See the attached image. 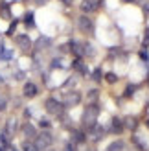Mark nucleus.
<instances>
[{"mask_svg": "<svg viewBox=\"0 0 149 151\" xmlns=\"http://www.w3.org/2000/svg\"><path fill=\"white\" fill-rule=\"evenodd\" d=\"M98 116H100L98 105H88L83 112V116H81V124L85 125V129H90V127L98 122Z\"/></svg>", "mask_w": 149, "mask_h": 151, "instance_id": "nucleus-1", "label": "nucleus"}, {"mask_svg": "<svg viewBox=\"0 0 149 151\" xmlns=\"http://www.w3.org/2000/svg\"><path fill=\"white\" fill-rule=\"evenodd\" d=\"M52 142H54V137H52L48 131H42V133H39L35 137V146L39 147V151L41 149H48L52 146Z\"/></svg>", "mask_w": 149, "mask_h": 151, "instance_id": "nucleus-2", "label": "nucleus"}, {"mask_svg": "<svg viewBox=\"0 0 149 151\" xmlns=\"http://www.w3.org/2000/svg\"><path fill=\"white\" fill-rule=\"evenodd\" d=\"M63 109H64V105H63L61 101L54 100V98H50V100H46V111L50 112V114L61 116V114H63Z\"/></svg>", "mask_w": 149, "mask_h": 151, "instance_id": "nucleus-3", "label": "nucleus"}, {"mask_svg": "<svg viewBox=\"0 0 149 151\" xmlns=\"http://www.w3.org/2000/svg\"><path fill=\"white\" fill-rule=\"evenodd\" d=\"M100 4H101V0H83V2H81V11L83 13H92V11H96L100 7Z\"/></svg>", "mask_w": 149, "mask_h": 151, "instance_id": "nucleus-4", "label": "nucleus"}, {"mask_svg": "<svg viewBox=\"0 0 149 151\" xmlns=\"http://www.w3.org/2000/svg\"><path fill=\"white\" fill-rule=\"evenodd\" d=\"M77 26H79L81 32H85V33H92V29H94L92 20L88 19V17H79L77 19Z\"/></svg>", "mask_w": 149, "mask_h": 151, "instance_id": "nucleus-5", "label": "nucleus"}, {"mask_svg": "<svg viewBox=\"0 0 149 151\" xmlns=\"http://www.w3.org/2000/svg\"><path fill=\"white\" fill-rule=\"evenodd\" d=\"M79 101H81L79 92H68L64 96V103L63 105H66V107H74V105H77Z\"/></svg>", "mask_w": 149, "mask_h": 151, "instance_id": "nucleus-6", "label": "nucleus"}, {"mask_svg": "<svg viewBox=\"0 0 149 151\" xmlns=\"http://www.w3.org/2000/svg\"><path fill=\"white\" fill-rule=\"evenodd\" d=\"M110 131H112L114 134H120V133H123V122L118 116H114V118H110Z\"/></svg>", "mask_w": 149, "mask_h": 151, "instance_id": "nucleus-7", "label": "nucleus"}, {"mask_svg": "<svg viewBox=\"0 0 149 151\" xmlns=\"http://www.w3.org/2000/svg\"><path fill=\"white\" fill-rule=\"evenodd\" d=\"M88 133H90V137L94 138V140H98V138H101L103 137V133H105V129L100 125V124H94L90 129H88Z\"/></svg>", "mask_w": 149, "mask_h": 151, "instance_id": "nucleus-8", "label": "nucleus"}, {"mask_svg": "<svg viewBox=\"0 0 149 151\" xmlns=\"http://www.w3.org/2000/svg\"><path fill=\"white\" fill-rule=\"evenodd\" d=\"M22 92H24V96L26 98H33V96H37V85L35 83H24V90H22Z\"/></svg>", "mask_w": 149, "mask_h": 151, "instance_id": "nucleus-9", "label": "nucleus"}, {"mask_svg": "<svg viewBox=\"0 0 149 151\" xmlns=\"http://www.w3.org/2000/svg\"><path fill=\"white\" fill-rule=\"evenodd\" d=\"M15 41H17V44L22 50H28L29 46H32V41H29L28 35H17V39H15Z\"/></svg>", "mask_w": 149, "mask_h": 151, "instance_id": "nucleus-10", "label": "nucleus"}, {"mask_svg": "<svg viewBox=\"0 0 149 151\" xmlns=\"http://www.w3.org/2000/svg\"><path fill=\"white\" fill-rule=\"evenodd\" d=\"M68 50H70L76 57H81V55H83V44H81V42H70V44H68Z\"/></svg>", "mask_w": 149, "mask_h": 151, "instance_id": "nucleus-11", "label": "nucleus"}, {"mask_svg": "<svg viewBox=\"0 0 149 151\" xmlns=\"http://www.w3.org/2000/svg\"><path fill=\"white\" fill-rule=\"evenodd\" d=\"M22 133H24L28 138H35L37 137V131H35V127L32 124H24V125H22Z\"/></svg>", "mask_w": 149, "mask_h": 151, "instance_id": "nucleus-12", "label": "nucleus"}, {"mask_svg": "<svg viewBox=\"0 0 149 151\" xmlns=\"http://www.w3.org/2000/svg\"><path fill=\"white\" fill-rule=\"evenodd\" d=\"M15 127H17L15 118H9V120H7V124H6V131H4V134H6V137H11V134H15Z\"/></svg>", "mask_w": 149, "mask_h": 151, "instance_id": "nucleus-13", "label": "nucleus"}, {"mask_svg": "<svg viewBox=\"0 0 149 151\" xmlns=\"http://www.w3.org/2000/svg\"><path fill=\"white\" fill-rule=\"evenodd\" d=\"M72 66L76 68L79 74H87V66H85V63H83V59L81 57H76V61L72 63Z\"/></svg>", "mask_w": 149, "mask_h": 151, "instance_id": "nucleus-14", "label": "nucleus"}, {"mask_svg": "<svg viewBox=\"0 0 149 151\" xmlns=\"http://www.w3.org/2000/svg\"><path fill=\"white\" fill-rule=\"evenodd\" d=\"M107 151H123V142L122 140H114L112 144H109Z\"/></svg>", "mask_w": 149, "mask_h": 151, "instance_id": "nucleus-15", "label": "nucleus"}, {"mask_svg": "<svg viewBox=\"0 0 149 151\" xmlns=\"http://www.w3.org/2000/svg\"><path fill=\"white\" fill-rule=\"evenodd\" d=\"M22 151H39V147L35 146V142L26 140V142H22Z\"/></svg>", "mask_w": 149, "mask_h": 151, "instance_id": "nucleus-16", "label": "nucleus"}, {"mask_svg": "<svg viewBox=\"0 0 149 151\" xmlns=\"http://www.w3.org/2000/svg\"><path fill=\"white\" fill-rule=\"evenodd\" d=\"M123 127H127V129H135V127H136V118L127 116V118H125V122H123Z\"/></svg>", "mask_w": 149, "mask_h": 151, "instance_id": "nucleus-17", "label": "nucleus"}, {"mask_svg": "<svg viewBox=\"0 0 149 151\" xmlns=\"http://www.w3.org/2000/svg\"><path fill=\"white\" fill-rule=\"evenodd\" d=\"M74 142H76V144H83V142H85V133L76 131V133H74Z\"/></svg>", "mask_w": 149, "mask_h": 151, "instance_id": "nucleus-18", "label": "nucleus"}, {"mask_svg": "<svg viewBox=\"0 0 149 151\" xmlns=\"http://www.w3.org/2000/svg\"><path fill=\"white\" fill-rule=\"evenodd\" d=\"M9 149V144H7V137L6 134H2L0 137V151H7Z\"/></svg>", "mask_w": 149, "mask_h": 151, "instance_id": "nucleus-19", "label": "nucleus"}, {"mask_svg": "<svg viewBox=\"0 0 149 151\" xmlns=\"http://www.w3.org/2000/svg\"><path fill=\"white\" fill-rule=\"evenodd\" d=\"M11 57H13V52L11 50L0 48V59H11Z\"/></svg>", "mask_w": 149, "mask_h": 151, "instance_id": "nucleus-20", "label": "nucleus"}, {"mask_svg": "<svg viewBox=\"0 0 149 151\" xmlns=\"http://www.w3.org/2000/svg\"><path fill=\"white\" fill-rule=\"evenodd\" d=\"M24 22H26V26H28V28H32V26L35 24V22H33V13H26Z\"/></svg>", "mask_w": 149, "mask_h": 151, "instance_id": "nucleus-21", "label": "nucleus"}, {"mask_svg": "<svg viewBox=\"0 0 149 151\" xmlns=\"http://www.w3.org/2000/svg\"><path fill=\"white\" fill-rule=\"evenodd\" d=\"M105 79H107V83H116V81H118V76L112 74V72H109V74L105 76Z\"/></svg>", "mask_w": 149, "mask_h": 151, "instance_id": "nucleus-22", "label": "nucleus"}, {"mask_svg": "<svg viewBox=\"0 0 149 151\" xmlns=\"http://www.w3.org/2000/svg\"><path fill=\"white\" fill-rule=\"evenodd\" d=\"M98 94H100V92H98L96 88H94V90H90V92H88V100H90V101H94L96 98H98Z\"/></svg>", "mask_w": 149, "mask_h": 151, "instance_id": "nucleus-23", "label": "nucleus"}, {"mask_svg": "<svg viewBox=\"0 0 149 151\" xmlns=\"http://www.w3.org/2000/svg\"><path fill=\"white\" fill-rule=\"evenodd\" d=\"M133 92H135V87L129 85L127 88H125V98H131V96H133Z\"/></svg>", "mask_w": 149, "mask_h": 151, "instance_id": "nucleus-24", "label": "nucleus"}, {"mask_svg": "<svg viewBox=\"0 0 149 151\" xmlns=\"http://www.w3.org/2000/svg\"><path fill=\"white\" fill-rule=\"evenodd\" d=\"M92 76H94V79H96V81H100V79H101V70H100V68H96Z\"/></svg>", "mask_w": 149, "mask_h": 151, "instance_id": "nucleus-25", "label": "nucleus"}, {"mask_svg": "<svg viewBox=\"0 0 149 151\" xmlns=\"http://www.w3.org/2000/svg\"><path fill=\"white\" fill-rule=\"evenodd\" d=\"M52 66H54V68H61V66H63V63L59 61V59H55V61H52Z\"/></svg>", "mask_w": 149, "mask_h": 151, "instance_id": "nucleus-26", "label": "nucleus"}, {"mask_svg": "<svg viewBox=\"0 0 149 151\" xmlns=\"http://www.w3.org/2000/svg\"><path fill=\"white\" fill-rule=\"evenodd\" d=\"M2 15H4V17H11V13H9V9H7V6H2Z\"/></svg>", "mask_w": 149, "mask_h": 151, "instance_id": "nucleus-27", "label": "nucleus"}, {"mask_svg": "<svg viewBox=\"0 0 149 151\" xmlns=\"http://www.w3.org/2000/svg\"><path fill=\"white\" fill-rule=\"evenodd\" d=\"M46 44H50V41H46V39L42 37V39H41L39 42H37V46H46Z\"/></svg>", "mask_w": 149, "mask_h": 151, "instance_id": "nucleus-28", "label": "nucleus"}, {"mask_svg": "<svg viewBox=\"0 0 149 151\" xmlns=\"http://www.w3.org/2000/svg\"><path fill=\"white\" fill-rule=\"evenodd\" d=\"M41 127H42V129H48V127H50V122H48V120H41Z\"/></svg>", "mask_w": 149, "mask_h": 151, "instance_id": "nucleus-29", "label": "nucleus"}, {"mask_svg": "<svg viewBox=\"0 0 149 151\" xmlns=\"http://www.w3.org/2000/svg\"><path fill=\"white\" fill-rule=\"evenodd\" d=\"M144 44H149V28L145 29V35H144Z\"/></svg>", "mask_w": 149, "mask_h": 151, "instance_id": "nucleus-30", "label": "nucleus"}, {"mask_svg": "<svg viewBox=\"0 0 149 151\" xmlns=\"http://www.w3.org/2000/svg\"><path fill=\"white\" fill-rule=\"evenodd\" d=\"M138 55H140V59H144V61H145V59H147V52H145V50H140Z\"/></svg>", "mask_w": 149, "mask_h": 151, "instance_id": "nucleus-31", "label": "nucleus"}, {"mask_svg": "<svg viewBox=\"0 0 149 151\" xmlns=\"http://www.w3.org/2000/svg\"><path fill=\"white\" fill-rule=\"evenodd\" d=\"M15 26H17V22H13V24L9 26V29H7V33H13V32H15Z\"/></svg>", "mask_w": 149, "mask_h": 151, "instance_id": "nucleus-32", "label": "nucleus"}, {"mask_svg": "<svg viewBox=\"0 0 149 151\" xmlns=\"http://www.w3.org/2000/svg\"><path fill=\"white\" fill-rule=\"evenodd\" d=\"M64 151H74V146H72V144H66V146H64Z\"/></svg>", "mask_w": 149, "mask_h": 151, "instance_id": "nucleus-33", "label": "nucleus"}, {"mask_svg": "<svg viewBox=\"0 0 149 151\" xmlns=\"http://www.w3.org/2000/svg\"><path fill=\"white\" fill-rule=\"evenodd\" d=\"M145 127H147V129H149V118L145 120Z\"/></svg>", "mask_w": 149, "mask_h": 151, "instance_id": "nucleus-34", "label": "nucleus"}, {"mask_svg": "<svg viewBox=\"0 0 149 151\" xmlns=\"http://www.w3.org/2000/svg\"><path fill=\"white\" fill-rule=\"evenodd\" d=\"M63 2H66V4H70V2H72V0H63Z\"/></svg>", "mask_w": 149, "mask_h": 151, "instance_id": "nucleus-35", "label": "nucleus"}, {"mask_svg": "<svg viewBox=\"0 0 149 151\" xmlns=\"http://www.w3.org/2000/svg\"><path fill=\"white\" fill-rule=\"evenodd\" d=\"M123 2H135V0H123Z\"/></svg>", "mask_w": 149, "mask_h": 151, "instance_id": "nucleus-36", "label": "nucleus"}, {"mask_svg": "<svg viewBox=\"0 0 149 151\" xmlns=\"http://www.w3.org/2000/svg\"><path fill=\"white\" fill-rule=\"evenodd\" d=\"M7 151H15V149H7Z\"/></svg>", "mask_w": 149, "mask_h": 151, "instance_id": "nucleus-37", "label": "nucleus"}, {"mask_svg": "<svg viewBox=\"0 0 149 151\" xmlns=\"http://www.w3.org/2000/svg\"><path fill=\"white\" fill-rule=\"evenodd\" d=\"M48 151H55V149H48Z\"/></svg>", "mask_w": 149, "mask_h": 151, "instance_id": "nucleus-38", "label": "nucleus"}, {"mask_svg": "<svg viewBox=\"0 0 149 151\" xmlns=\"http://www.w3.org/2000/svg\"><path fill=\"white\" fill-rule=\"evenodd\" d=\"M145 7H147V9H149V4H147V6H145Z\"/></svg>", "mask_w": 149, "mask_h": 151, "instance_id": "nucleus-39", "label": "nucleus"}]
</instances>
